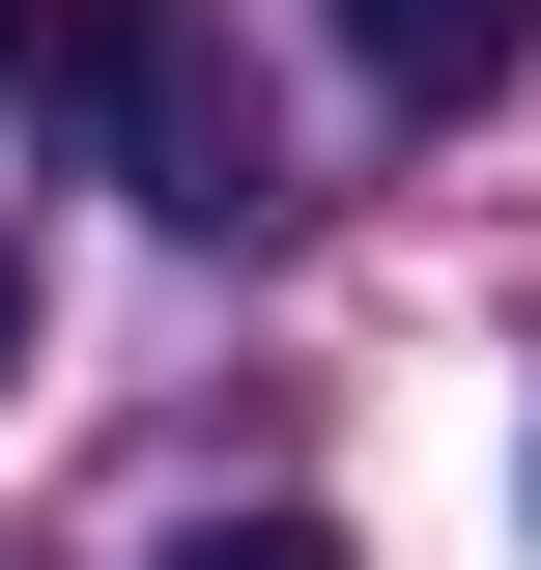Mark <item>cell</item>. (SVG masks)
Returning a JSON list of instances; mask_svg holds the SVG:
<instances>
[{
  "label": "cell",
  "instance_id": "1",
  "mask_svg": "<svg viewBox=\"0 0 541 570\" xmlns=\"http://www.w3.org/2000/svg\"><path fill=\"white\" fill-rule=\"evenodd\" d=\"M342 58L400 86V115H484V86L541 58V0H342Z\"/></svg>",
  "mask_w": 541,
  "mask_h": 570
},
{
  "label": "cell",
  "instance_id": "2",
  "mask_svg": "<svg viewBox=\"0 0 541 570\" xmlns=\"http://www.w3.org/2000/svg\"><path fill=\"white\" fill-rule=\"evenodd\" d=\"M171 570H342V542H314V513H200Z\"/></svg>",
  "mask_w": 541,
  "mask_h": 570
},
{
  "label": "cell",
  "instance_id": "3",
  "mask_svg": "<svg viewBox=\"0 0 541 570\" xmlns=\"http://www.w3.org/2000/svg\"><path fill=\"white\" fill-rule=\"evenodd\" d=\"M0 400H29V257H0Z\"/></svg>",
  "mask_w": 541,
  "mask_h": 570
}]
</instances>
